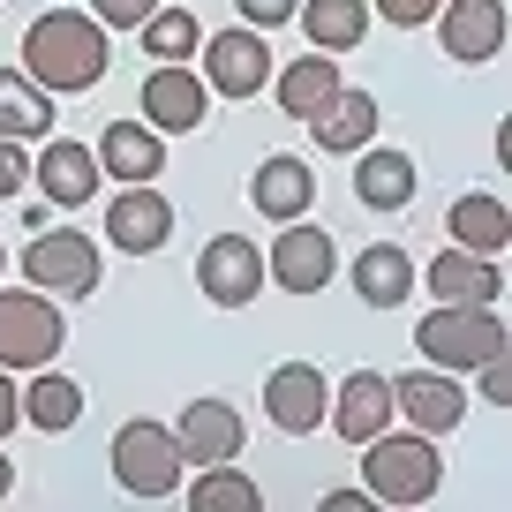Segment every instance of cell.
Returning a JSON list of instances; mask_svg holds the SVG:
<instances>
[{
  "label": "cell",
  "instance_id": "obj_1",
  "mask_svg": "<svg viewBox=\"0 0 512 512\" xmlns=\"http://www.w3.org/2000/svg\"><path fill=\"white\" fill-rule=\"evenodd\" d=\"M106 68H113L106 23L83 16V8H46V16L23 31V76H31L38 91H53V98L91 91Z\"/></svg>",
  "mask_w": 512,
  "mask_h": 512
},
{
  "label": "cell",
  "instance_id": "obj_2",
  "mask_svg": "<svg viewBox=\"0 0 512 512\" xmlns=\"http://www.w3.org/2000/svg\"><path fill=\"white\" fill-rule=\"evenodd\" d=\"M437 482H445L437 437H422V430H377L362 445V490H369V505H430Z\"/></svg>",
  "mask_w": 512,
  "mask_h": 512
},
{
  "label": "cell",
  "instance_id": "obj_3",
  "mask_svg": "<svg viewBox=\"0 0 512 512\" xmlns=\"http://www.w3.org/2000/svg\"><path fill=\"white\" fill-rule=\"evenodd\" d=\"M415 347L430 369H475L505 354V317H497V302H437L415 324Z\"/></svg>",
  "mask_w": 512,
  "mask_h": 512
},
{
  "label": "cell",
  "instance_id": "obj_4",
  "mask_svg": "<svg viewBox=\"0 0 512 512\" xmlns=\"http://www.w3.org/2000/svg\"><path fill=\"white\" fill-rule=\"evenodd\" d=\"M23 279L38 294H61V302H91L98 294V241L83 226H38L31 249H23Z\"/></svg>",
  "mask_w": 512,
  "mask_h": 512
},
{
  "label": "cell",
  "instance_id": "obj_5",
  "mask_svg": "<svg viewBox=\"0 0 512 512\" xmlns=\"http://www.w3.org/2000/svg\"><path fill=\"white\" fill-rule=\"evenodd\" d=\"M181 445H174V430L166 422H121L113 430V482H121L128 497H174L181 490Z\"/></svg>",
  "mask_w": 512,
  "mask_h": 512
},
{
  "label": "cell",
  "instance_id": "obj_6",
  "mask_svg": "<svg viewBox=\"0 0 512 512\" xmlns=\"http://www.w3.org/2000/svg\"><path fill=\"white\" fill-rule=\"evenodd\" d=\"M61 309L38 287H0V369H46L61 354Z\"/></svg>",
  "mask_w": 512,
  "mask_h": 512
},
{
  "label": "cell",
  "instance_id": "obj_7",
  "mask_svg": "<svg viewBox=\"0 0 512 512\" xmlns=\"http://www.w3.org/2000/svg\"><path fill=\"white\" fill-rule=\"evenodd\" d=\"M196 53H204V91H219V98H256L272 83V46H264V31H249V23L204 38Z\"/></svg>",
  "mask_w": 512,
  "mask_h": 512
},
{
  "label": "cell",
  "instance_id": "obj_8",
  "mask_svg": "<svg viewBox=\"0 0 512 512\" xmlns=\"http://www.w3.org/2000/svg\"><path fill=\"white\" fill-rule=\"evenodd\" d=\"M264 272H272V287H287V294H317V287H332L339 249H332V234H324V226L279 219L272 256H264Z\"/></svg>",
  "mask_w": 512,
  "mask_h": 512
},
{
  "label": "cell",
  "instance_id": "obj_9",
  "mask_svg": "<svg viewBox=\"0 0 512 512\" xmlns=\"http://www.w3.org/2000/svg\"><path fill=\"white\" fill-rule=\"evenodd\" d=\"M196 287H204V302L219 309H241L264 294V249H256L249 234H211L204 256H196Z\"/></svg>",
  "mask_w": 512,
  "mask_h": 512
},
{
  "label": "cell",
  "instance_id": "obj_10",
  "mask_svg": "<svg viewBox=\"0 0 512 512\" xmlns=\"http://www.w3.org/2000/svg\"><path fill=\"white\" fill-rule=\"evenodd\" d=\"M392 415H407V430L422 437H452L467 422V392L452 384V369H407L392 377Z\"/></svg>",
  "mask_w": 512,
  "mask_h": 512
},
{
  "label": "cell",
  "instance_id": "obj_11",
  "mask_svg": "<svg viewBox=\"0 0 512 512\" xmlns=\"http://www.w3.org/2000/svg\"><path fill=\"white\" fill-rule=\"evenodd\" d=\"M324 407H332V384H324L317 362H279L272 377H264V415H272V430L309 437V430H324Z\"/></svg>",
  "mask_w": 512,
  "mask_h": 512
},
{
  "label": "cell",
  "instance_id": "obj_12",
  "mask_svg": "<svg viewBox=\"0 0 512 512\" xmlns=\"http://www.w3.org/2000/svg\"><path fill=\"white\" fill-rule=\"evenodd\" d=\"M144 121L159 128V136H189V128H204V76H196L189 61H159L144 76Z\"/></svg>",
  "mask_w": 512,
  "mask_h": 512
},
{
  "label": "cell",
  "instance_id": "obj_13",
  "mask_svg": "<svg viewBox=\"0 0 512 512\" xmlns=\"http://www.w3.org/2000/svg\"><path fill=\"white\" fill-rule=\"evenodd\" d=\"M31 181H38V196H46V204H61V211H83L98 196V151L91 144H76V136H53L46 151H38L31 159Z\"/></svg>",
  "mask_w": 512,
  "mask_h": 512
},
{
  "label": "cell",
  "instance_id": "obj_14",
  "mask_svg": "<svg viewBox=\"0 0 512 512\" xmlns=\"http://www.w3.org/2000/svg\"><path fill=\"white\" fill-rule=\"evenodd\" d=\"M166 234H174V204H166L151 181H128V189L106 204V241L113 249L151 256V249H166Z\"/></svg>",
  "mask_w": 512,
  "mask_h": 512
},
{
  "label": "cell",
  "instance_id": "obj_15",
  "mask_svg": "<svg viewBox=\"0 0 512 512\" xmlns=\"http://www.w3.org/2000/svg\"><path fill=\"white\" fill-rule=\"evenodd\" d=\"M332 430L347 437V445H369L377 430H392V377L384 369H354L347 384H332Z\"/></svg>",
  "mask_w": 512,
  "mask_h": 512
},
{
  "label": "cell",
  "instance_id": "obj_16",
  "mask_svg": "<svg viewBox=\"0 0 512 512\" xmlns=\"http://www.w3.org/2000/svg\"><path fill=\"white\" fill-rule=\"evenodd\" d=\"M174 445L189 467H211V460H241V445H249V430H241V415L226 400H189L174 422Z\"/></svg>",
  "mask_w": 512,
  "mask_h": 512
},
{
  "label": "cell",
  "instance_id": "obj_17",
  "mask_svg": "<svg viewBox=\"0 0 512 512\" xmlns=\"http://www.w3.org/2000/svg\"><path fill=\"white\" fill-rule=\"evenodd\" d=\"M437 23H445V53L452 61H490V53H505V0H445L437 8Z\"/></svg>",
  "mask_w": 512,
  "mask_h": 512
},
{
  "label": "cell",
  "instance_id": "obj_18",
  "mask_svg": "<svg viewBox=\"0 0 512 512\" xmlns=\"http://www.w3.org/2000/svg\"><path fill=\"white\" fill-rule=\"evenodd\" d=\"M91 151H98V174H113L121 189L128 181H159L166 174V136L151 121H113Z\"/></svg>",
  "mask_w": 512,
  "mask_h": 512
},
{
  "label": "cell",
  "instance_id": "obj_19",
  "mask_svg": "<svg viewBox=\"0 0 512 512\" xmlns=\"http://www.w3.org/2000/svg\"><path fill=\"white\" fill-rule=\"evenodd\" d=\"M309 196H317V174H309L294 151H272V159L249 174V204L264 211V219H302Z\"/></svg>",
  "mask_w": 512,
  "mask_h": 512
},
{
  "label": "cell",
  "instance_id": "obj_20",
  "mask_svg": "<svg viewBox=\"0 0 512 512\" xmlns=\"http://www.w3.org/2000/svg\"><path fill=\"white\" fill-rule=\"evenodd\" d=\"M377 113H384V106H377L369 91H347V83H339V91L309 113V136H317L324 151H362L369 136H377Z\"/></svg>",
  "mask_w": 512,
  "mask_h": 512
},
{
  "label": "cell",
  "instance_id": "obj_21",
  "mask_svg": "<svg viewBox=\"0 0 512 512\" xmlns=\"http://www.w3.org/2000/svg\"><path fill=\"white\" fill-rule=\"evenodd\" d=\"M445 234H452V249H475V256H505L512 249V211H505V196H460V204L445 211Z\"/></svg>",
  "mask_w": 512,
  "mask_h": 512
},
{
  "label": "cell",
  "instance_id": "obj_22",
  "mask_svg": "<svg viewBox=\"0 0 512 512\" xmlns=\"http://www.w3.org/2000/svg\"><path fill=\"white\" fill-rule=\"evenodd\" d=\"M354 196H362L369 211H407L415 204V159L407 151H377V144H362L354 151Z\"/></svg>",
  "mask_w": 512,
  "mask_h": 512
},
{
  "label": "cell",
  "instance_id": "obj_23",
  "mask_svg": "<svg viewBox=\"0 0 512 512\" xmlns=\"http://www.w3.org/2000/svg\"><path fill=\"white\" fill-rule=\"evenodd\" d=\"M430 294H437V302H497V294H505V272H497V256L437 249V264H430Z\"/></svg>",
  "mask_w": 512,
  "mask_h": 512
},
{
  "label": "cell",
  "instance_id": "obj_24",
  "mask_svg": "<svg viewBox=\"0 0 512 512\" xmlns=\"http://www.w3.org/2000/svg\"><path fill=\"white\" fill-rule=\"evenodd\" d=\"M354 294H362L369 309H400L407 294H415V256H407L400 241L362 249V256H354Z\"/></svg>",
  "mask_w": 512,
  "mask_h": 512
},
{
  "label": "cell",
  "instance_id": "obj_25",
  "mask_svg": "<svg viewBox=\"0 0 512 512\" xmlns=\"http://www.w3.org/2000/svg\"><path fill=\"white\" fill-rule=\"evenodd\" d=\"M294 23H302L309 31V46L317 53H354L369 38V0H302V8H294Z\"/></svg>",
  "mask_w": 512,
  "mask_h": 512
},
{
  "label": "cell",
  "instance_id": "obj_26",
  "mask_svg": "<svg viewBox=\"0 0 512 512\" xmlns=\"http://www.w3.org/2000/svg\"><path fill=\"white\" fill-rule=\"evenodd\" d=\"M272 91H279V113H287V121H309V113L339 91V61L332 53H302V61L272 68Z\"/></svg>",
  "mask_w": 512,
  "mask_h": 512
},
{
  "label": "cell",
  "instance_id": "obj_27",
  "mask_svg": "<svg viewBox=\"0 0 512 512\" xmlns=\"http://www.w3.org/2000/svg\"><path fill=\"white\" fill-rule=\"evenodd\" d=\"M23 422H31V430H46V437L76 430V422H83V384L61 377V369L46 362L31 384H23Z\"/></svg>",
  "mask_w": 512,
  "mask_h": 512
},
{
  "label": "cell",
  "instance_id": "obj_28",
  "mask_svg": "<svg viewBox=\"0 0 512 512\" xmlns=\"http://www.w3.org/2000/svg\"><path fill=\"white\" fill-rule=\"evenodd\" d=\"M0 136H16V144L53 136V91H38L23 68H0Z\"/></svg>",
  "mask_w": 512,
  "mask_h": 512
},
{
  "label": "cell",
  "instance_id": "obj_29",
  "mask_svg": "<svg viewBox=\"0 0 512 512\" xmlns=\"http://www.w3.org/2000/svg\"><path fill=\"white\" fill-rule=\"evenodd\" d=\"M189 505H196V512H256V505H264V490H256L234 460H211L204 475L189 482Z\"/></svg>",
  "mask_w": 512,
  "mask_h": 512
},
{
  "label": "cell",
  "instance_id": "obj_30",
  "mask_svg": "<svg viewBox=\"0 0 512 512\" xmlns=\"http://www.w3.org/2000/svg\"><path fill=\"white\" fill-rule=\"evenodd\" d=\"M136 31H144V53H151V61H189V53L204 46V23H196L189 8H151Z\"/></svg>",
  "mask_w": 512,
  "mask_h": 512
},
{
  "label": "cell",
  "instance_id": "obj_31",
  "mask_svg": "<svg viewBox=\"0 0 512 512\" xmlns=\"http://www.w3.org/2000/svg\"><path fill=\"white\" fill-rule=\"evenodd\" d=\"M475 392L490 407H512V354H490V362H475Z\"/></svg>",
  "mask_w": 512,
  "mask_h": 512
},
{
  "label": "cell",
  "instance_id": "obj_32",
  "mask_svg": "<svg viewBox=\"0 0 512 512\" xmlns=\"http://www.w3.org/2000/svg\"><path fill=\"white\" fill-rule=\"evenodd\" d=\"M234 8H241V23H249V31L272 38L279 23H294V8H302V0H234Z\"/></svg>",
  "mask_w": 512,
  "mask_h": 512
},
{
  "label": "cell",
  "instance_id": "obj_33",
  "mask_svg": "<svg viewBox=\"0 0 512 512\" xmlns=\"http://www.w3.org/2000/svg\"><path fill=\"white\" fill-rule=\"evenodd\" d=\"M437 8H445V0H377V16L392 23V31H422V23H437Z\"/></svg>",
  "mask_w": 512,
  "mask_h": 512
},
{
  "label": "cell",
  "instance_id": "obj_34",
  "mask_svg": "<svg viewBox=\"0 0 512 512\" xmlns=\"http://www.w3.org/2000/svg\"><path fill=\"white\" fill-rule=\"evenodd\" d=\"M23 181H31V151H23L16 136H0V204L23 196Z\"/></svg>",
  "mask_w": 512,
  "mask_h": 512
},
{
  "label": "cell",
  "instance_id": "obj_35",
  "mask_svg": "<svg viewBox=\"0 0 512 512\" xmlns=\"http://www.w3.org/2000/svg\"><path fill=\"white\" fill-rule=\"evenodd\" d=\"M151 8H159V0H91V16L106 23V31H136Z\"/></svg>",
  "mask_w": 512,
  "mask_h": 512
},
{
  "label": "cell",
  "instance_id": "obj_36",
  "mask_svg": "<svg viewBox=\"0 0 512 512\" xmlns=\"http://www.w3.org/2000/svg\"><path fill=\"white\" fill-rule=\"evenodd\" d=\"M23 422V384H16V369H0V437Z\"/></svg>",
  "mask_w": 512,
  "mask_h": 512
},
{
  "label": "cell",
  "instance_id": "obj_37",
  "mask_svg": "<svg viewBox=\"0 0 512 512\" xmlns=\"http://www.w3.org/2000/svg\"><path fill=\"white\" fill-rule=\"evenodd\" d=\"M8 490H16V467H8V452H0V505H8Z\"/></svg>",
  "mask_w": 512,
  "mask_h": 512
},
{
  "label": "cell",
  "instance_id": "obj_38",
  "mask_svg": "<svg viewBox=\"0 0 512 512\" xmlns=\"http://www.w3.org/2000/svg\"><path fill=\"white\" fill-rule=\"evenodd\" d=\"M0 264H8V249H0Z\"/></svg>",
  "mask_w": 512,
  "mask_h": 512
}]
</instances>
